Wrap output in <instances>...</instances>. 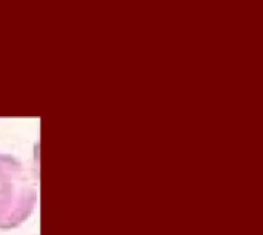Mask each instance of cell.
<instances>
[{
	"label": "cell",
	"instance_id": "obj_1",
	"mask_svg": "<svg viewBox=\"0 0 263 235\" xmlns=\"http://www.w3.org/2000/svg\"><path fill=\"white\" fill-rule=\"evenodd\" d=\"M35 203L37 188L28 168L12 155L0 154V231L20 226Z\"/></svg>",
	"mask_w": 263,
	"mask_h": 235
}]
</instances>
